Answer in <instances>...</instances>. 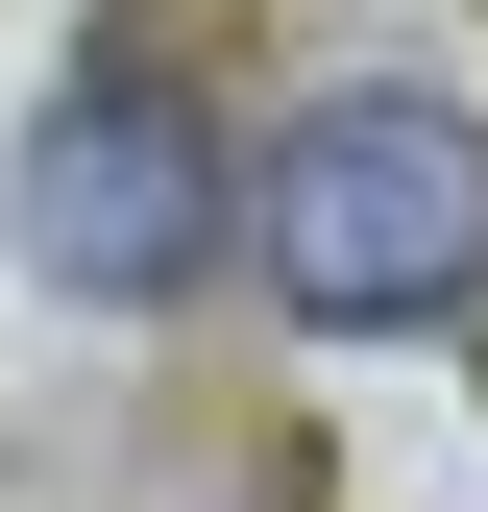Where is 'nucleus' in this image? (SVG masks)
Returning a JSON list of instances; mask_svg holds the SVG:
<instances>
[{
  "mask_svg": "<svg viewBox=\"0 0 488 512\" xmlns=\"http://www.w3.org/2000/svg\"><path fill=\"white\" fill-rule=\"evenodd\" d=\"M269 293L293 317H464L488 293V147L440 98H318L269 147Z\"/></svg>",
  "mask_w": 488,
  "mask_h": 512,
  "instance_id": "1",
  "label": "nucleus"
},
{
  "mask_svg": "<svg viewBox=\"0 0 488 512\" xmlns=\"http://www.w3.org/2000/svg\"><path fill=\"white\" fill-rule=\"evenodd\" d=\"M25 220H49V269H74V293H171V269L220 244V147H196V98H171L147 49H98V74L49 98Z\"/></svg>",
  "mask_w": 488,
  "mask_h": 512,
  "instance_id": "2",
  "label": "nucleus"
}]
</instances>
